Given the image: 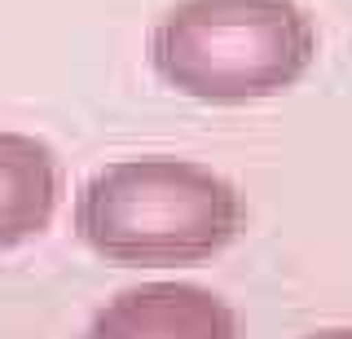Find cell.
Segmentation results:
<instances>
[{
    "label": "cell",
    "instance_id": "cell-2",
    "mask_svg": "<svg viewBox=\"0 0 352 339\" xmlns=\"http://www.w3.org/2000/svg\"><path fill=\"white\" fill-rule=\"evenodd\" d=\"M317 53L295 0H181L150 36V62L198 102H256L291 89Z\"/></svg>",
    "mask_w": 352,
    "mask_h": 339
},
{
    "label": "cell",
    "instance_id": "cell-4",
    "mask_svg": "<svg viewBox=\"0 0 352 339\" xmlns=\"http://www.w3.org/2000/svg\"><path fill=\"white\" fill-rule=\"evenodd\" d=\"M58 207V159L36 137L0 133V251L36 238Z\"/></svg>",
    "mask_w": 352,
    "mask_h": 339
},
{
    "label": "cell",
    "instance_id": "cell-1",
    "mask_svg": "<svg viewBox=\"0 0 352 339\" xmlns=\"http://www.w3.org/2000/svg\"><path fill=\"white\" fill-rule=\"evenodd\" d=\"M75 225L115 265H198L238 234L242 203L203 163L124 159L84 185Z\"/></svg>",
    "mask_w": 352,
    "mask_h": 339
},
{
    "label": "cell",
    "instance_id": "cell-3",
    "mask_svg": "<svg viewBox=\"0 0 352 339\" xmlns=\"http://www.w3.org/2000/svg\"><path fill=\"white\" fill-rule=\"evenodd\" d=\"M88 339H234V317L212 291L163 282L124 291L102 309Z\"/></svg>",
    "mask_w": 352,
    "mask_h": 339
}]
</instances>
